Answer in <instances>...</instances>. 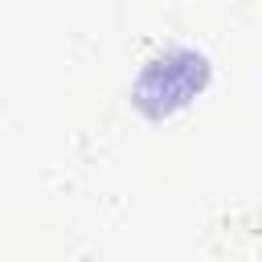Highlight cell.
Returning a JSON list of instances; mask_svg holds the SVG:
<instances>
[{"mask_svg":"<svg viewBox=\"0 0 262 262\" xmlns=\"http://www.w3.org/2000/svg\"><path fill=\"white\" fill-rule=\"evenodd\" d=\"M205 82V57L196 53H168L160 61H151L139 78V102L147 111H168L176 102H184L196 86Z\"/></svg>","mask_w":262,"mask_h":262,"instance_id":"1","label":"cell"}]
</instances>
